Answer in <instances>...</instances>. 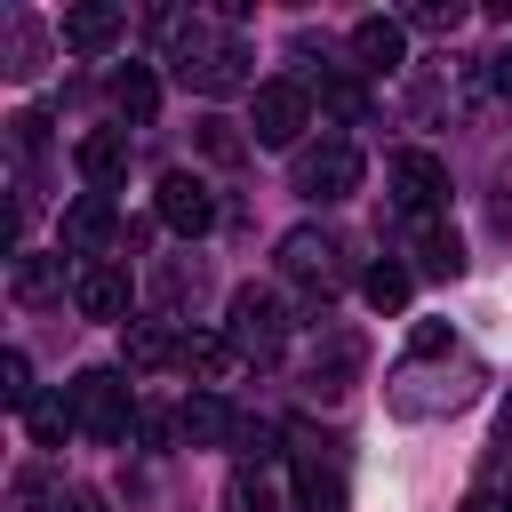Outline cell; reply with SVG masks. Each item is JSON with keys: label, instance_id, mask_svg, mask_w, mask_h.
<instances>
[{"label": "cell", "instance_id": "6da1fadb", "mask_svg": "<svg viewBox=\"0 0 512 512\" xmlns=\"http://www.w3.org/2000/svg\"><path fill=\"white\" fill-rule=\"evenodd\" d=\"M176 72H184V88L224 96V88H248V48H240L232 32L192 24V32H184V48H176Z\"/></svg>", "mask_w": 512, "mask_h": 512}, {"label": "cell", "instance_id": "7a4b0ae2", "mask_svg": "<svg viewBox=\"0 0 512 512\" xmlns=\"http://www.w3.org/2000/svg\"><path fill=\"white\" fill-rule=\"evenodd\" d=\"M64 400H72V424L88 440H128V424H136V400H128V384L112 368H80L64 384Z\"/></svg>", "mask_w": 512, "mask_h": 512}, {"label": "cell", "instance_id": "3957f363", "mask_svg": "<svg viewBox=\"0 0 512 512\" xmlns=\"http://www.w3.org/2000/svg\"><path fill=\"white\" fill-rule=\"evenodd\" d=\"M224 336H232V352L240 360H272L280 344H288V304L272 296V288H232V320H224Z\"/></svg>", "mask_w": 512, "mask_h": 512}, {"label": "cell", "instance_id": "277c9868", "mask_svg": "<svg viewBox=\"0 0 512 512\" xmlns=\"http://www.w3.org/2000/svg\"><path fill=\"white\" fill-rule=\"evenodd\" d=\"M304 128H312V88H304V80H264L256 104H248V136H256L264 152H288Z\"/></svg>", "mask_w": 512, "mask_h": 512}, {"label": "cell", "instance_id": "5b68a950", "mask_svg": "<svg viewBox=\"0 0 512 512\" xmlns=\"http://www.w3.org/2000/svg\"><path fill=\"white\" fill-rule=\"evenodd\" d=\"M296 192H312V200H352V192H360V144H352V136H328V144L296 152Z\"/></svg>", "mask_w": 512, "mask_h": 512}, {"label": "cell", "instance_id": "8992f818", "mask_svg": "<svg viewBox=\"0 0 512 512\" xmlns=\"http://www.w3.org/2000/svg\"><path fill=\"white\" fill-rule=\"evenodd\" d=\"M384 184H392V200H400V216H440V200H448V160L440 152H392V168H384Z\"/></svg>", "mask_w": 512, "mask_h": 512}, {"label": "cell", "instance_id": "52a82bcc", "mask_svg": "<svg viewBox=\"0 0 512 512\" xmlns=\"http://www.w3.org/2000/svg\"><path fill=\"white\" fill-rule=\"evenodd\" d=\"M72 304H80L88 320H128V264H120V256L72 264Z\"/></svg>", "mask_w": 512, "mask_h": 512}, {"label": "cell", "instance_id": "ba28073f", "mask_svg": "<svg viewBox=\"0 0 512 512\" xmlns=\"http://www.w3.org/2000/svg\"><path fill=\"white\" fill-rule=\"evenodd\" d=\"M152 208H160V224H168V232H184V240H200V232L216 224V200H208V184H200L192 168H168Z\"/></svg>", "mask_w": 512, "mask_h": 512}, {"label": "cell", "instance_id": "9c48e42d", "mask_svg": "<svg viewBox=\"0 0 512 512\" xmlns=\"http://www.w3.org/2000/svg\"><path fill=\"white\" fill-rule=\"evenodd\" d=\"M280 272H288L296 288H320V296L344 280V264H336V240H328V232H312V224H296V232L280 240Z\"/></svg>", "mask_w": 512, "mask_h": 512}, {"label": "cell", "instance_id": "30bf717a", "mask_svg": "<svg viewBox=\"0 0 512 512\" xmlns=\"http://www.w3.org/2000/svg\"><path fill=\"white\" fill-rule=\"evenodd\" d=\"M408 240H416V272H424V280H456V272H464V232H456V224L408 216Z\"/></svg>", "mask_w": 512, "mask_h": 512}, {"label": "cell", "instance_id": "8fae6325", "mask_svg": "<svg viewBox=\"0 0 512 512\" xmlns=\"http://www.w3.org/2000/svg\"><path fill=\"white\" fill-rule=\"evenodd\" d=\"M352 56H360V72H400L408 64V24H392V16H360L352 24Z\"/></svg>", "mask_w": 512, "mask_h": 512}, {"label": "cell", "instance_id": "7c38bea8", "mask_svg": "<svg viewBox=\"0 0 512 512\" xmlns=\"http://www.w3.org/2000/svg\"><path fill=\"white\" fill-rule=\"evenodd\" d=\"M112 232H128V224L112 216V200H104V192H80V200L64 208V248H72L80 264H88V256H96V248H104Z\"/></svg>", "mask_w": 512, "mask_h": 512}, {"label": "cell", "instance_id": "4fadbf2b", "mask_svg": "<svg viewBox=\"0 0 512 512\" xmlns=\"http://www.w3.org/2000/svg\"><path fill=\"white\" fill-rule=\"evenodd\" d=\"M120 24H128V16H120L112 0H88V8H64V48H72V56H104V48L120 40Z\"/></svg>", "mask_w": 512, "mask_h": 512}, {"label": "cell", "instance_id": "5bb4252c", "mask_svg": "<svg viewBox=\"0 0 512 512\" xmlns=\"http://www.w3.org/2000/svg\"><path fill=\"white\" fill-rule=\"evenodd\" d=\"M72 160H80V176H88L96 192H112V184L128 176V136L96 128V136H80V152H72Z\"/></svg>", "mask_w": 512, "mask_h": 512}, {"label": "cell", "instance_id": "9a60e30c", "mask_svg": "<svg viewBox=\"0 0 512 512\" xmlns=\"http://www.w3.org/2000/svg\"><path fill=\"white\" fill-rule=\"evenodd\" d=\"M128 368H168V360H184V336L168 328V320H128Z\"/></svg>", "mask_w": 512, "mask_h": 512}, {"label": "cell", "instance_id": "2e32d148", "mask_svg": "<svg viewBox=\"0 0 512 512\" xmlns=\"http://www.w3.org/2000/svg\"><path fill=\"white\" fill-rule=\"evenodd\" d=\"M176 424H184V440H200V448H224L232 432H240V416L216 400V392H200V400H184L176 408Z\"/></svg>", "mask_w": 512, "mask_h": 512}, {"label": "cell", "instance_id": "e0dca14e", "mask_svg": "<svg viewBox=\"0 0 512 512\" xmlns=\"http://www.w3.org/2000/svg\"><path fill=\"white\" fill-rule=\"evenodd\" d=\"M352 376H360V336H328V352L312 360V392L336 400V392H352Z\"/></svg>", "mask_w": 512, "mask_h": 512}, {"label": "cell", "instance_id": "ac0fdd59", "mask_svg": "<svg viewBox=\"0 0 512 512\" xmlns=\"http://www.w3.org/2000/svg\"><path fill=\"white\" fill-rule=\"evenodd\" d=\"M112 104H120V120L144 128V120L160 112V80H152L144 64H120V72H112Z\"/></svg>", "mask_w": 512, "mask_h": 512}, {"label": "cell", "instance_id": "d6986e66", "mask_svg": "<svg viewBox=\"0 0 512 512\" xmlns=\"http://www.w3.org/2000/svg\"><path fill=\"white\" fill-rule=\"evenodd\" d=\"M232 360H240V352H232V336H208V328H200V336H184V360H176V368H184V376H200V384H224V376H232Z\"/></svg>", "mask_w": 512, "mask_h": 512}, {"label": "cell", "instance_id": "ffe728a7", "mask_svg": "<svg viewBox=\"0 0 512 512\" xmlns=\"http://www.w3.org/2000/svg\"><path fill=\"white\" fill-rule=\"evenodd\" d=\"M408 288H416V272H408V264H368V272H360L368 312H400V304H408Z\"/></svg>", "mask_w": 512, "mask_h": 512}, {"label": "cell", "instance_id": "44dd1931", "mask_svg": "<svg viewBox=\"0 0 512 512\" xmlns=\"http://www.w3.org/2000/svg\"><path fill=\"white\" fill-rule=\"evenodd\" d=\"M56 272H64L56 256H16V264H8V288H16V304H48V296H56Z\"/></svg>", "mask_w": 512, "mask_h": 512}, {"label": "cell", "instance_id": "7402d4cb", "mask_svg": "<svg viewBox=\"0 0 512 512\" xmlns=\"http://www.w3.org/2000/svg\"><path fill=\"white\" fill-rule=\"evenodd\" d=\"M24 424H32V440H40V448H64V432H80L64 392H56V400H32V408H24Z\"/></svg>", "mask_w": 512, "mask_h": 512}, {"label": "cell", "instance_id": "603a6c76", "mask_svg": "<svg viewBox=\"0 0 512 512\" xmlns=\"http://www.w3.org/2000/svg\"><path fill=\"white\" fill-rule=\"evenodd\" d=\"M224 512H280V496H272V480H264V472H248V464H240V472L224 480Z\"/></svg>", "mask_w": 512, "mask_h": 512}, {"label": "cell", "instance_id": "cb8c5ba5", "mask_svg": "<svg viewBox=\"0 0 512 512\" xmlns=\"http://www.w3.org/2000/svg\"><path fill=\"white\" fill-rule=\"evenodd\" d=\"M296 496H304V512H344V480H336V472H320V464H304V472H296Z\"/></svg>", "mask_w": 512, "mask_h": 512}, {"label": "cell", "instance_id": "d4e9b609", "mask_svg": "<svg viewBox=\"0 0 512 512\" xmlns=\"http://www.w3.org/2000/svg\"><path fill=\"white\" fill-rule=\"evenodd\" d=\"M200 152H208V160H224V168H232V160H240V152H248V136H240V128H232V120H200Z\"/></svg>", "mask_w": 512, "mask_h": 512}, {"label": "cell", "instance_id": "484cf974", "mask_svg": "<svg viewBox=\"0 0 512 512\" xmlns=\"http://www.w3.org/2000/svg\"><path fill=\"white\" fill-rule=\"evenodd\" d=\"M0 400H8L16 416L32 408V360H24V352H8V360H0Z\"/></svg>", "mask_w": 512, "mask_h": 512}, {"label": "cell", "instance_id": "4316f807", "mask_svg": "<svg viewBox=\"0 0 512 512\" xmlns=\"http://www.w3.org/2000/svg\"><path fill=\"white\" fill-rule=\"evenodd\" d=\"M448 344H456V328H448V320H416V328H408V360H440Z\"/></svg>", "mask_w": 512, "mask_h": 512}, {"label": "cell", "instance_id": "83f0119b", "mask_svg": "<svg viewBox=\"0 0 512 512\" xmlns=\"http://www.w3.org/2000/svg\"><path fill=\"white\" fill-rule=\"evenodd\" d=\"M320 104H328L336 120H360V112H368V96H360V80H328V88H320Z\"/></svg>", "mask_w": 512, "mask_h": 512}, {"label": "cell", "instance_id": "f1b7e54d", "mask_svg": "<svg viewBox=\"0 0 512 512\" xmlns=\"http://www.w3.org/2000/svg\"><path fill=\"white\" fill-rule=\"evenodd\" d=\"M272 440H280V432H272V424H248V416H240V432H232V448H240V456H256V464L272 456Z\"/></svg>", "mask_w": 512, "mask_h": 512}, {"label": "cell", "instance_id": "f546056e", "mask_svg": "<svg viewBox=\"0 0 512 512\" xmlns=\"http://www.w3.org/2000/svg\"><path fill=\"white\" fill-rule=\"evenodd\" d=\"M168 432H184V424H176V416H160V408H144V416H136V440H144V448H168Z\"/></svg>", "mask_w": 512, "mask_h": 512}, {"label": "cell", "instance_id": "4dcf8cb0", "mask_svg": "<svg viewBox=\"0 0 512 512\" xmlns=\"http://www.w3.org/2000/svg\"><path fill=\"white\" fill-rule=\"evenodd\" d=\"M8 128H16V152H40V144H48V120H40V112H16Z\"/></svg>", "mask_w": 512, "mask_h": 512}, {"label": "cell", "instance_id": "1f68e13d", "mask_svg": "<svg viewBox=\"0 0 512 512\" xmlns=\"http://www.w3.org/2000/svg\"><path fill=\"white\" fill-rule=\"evenodd\" d=\"M416 24H424V32H456V24H464V8H416Z\"/></svg>", "mask_w": 512, "mask_h": 512}, {"label": "cell", "instance_id": "d6a6232c", "mask_svg": "<svg viewBox=\"0 0 512 512\" xmlns=\"http://www.w3.org/2000/svg\"><path fill=\"white\" fill-rule=\"evenodd\" d=\"M56 512H104V496H96V488H64V504H56Z\"/></svg>", "mask_w": 512, "mask_h": 512}, {"label": "cell", "instance_id": "836d02e7", "mask_svg": "<svg viewBox=\"0 0 512 512\" xmlns=\"http://www.w3.org/2000/svg\"><path fill=\"white\" fill-rule=\"evenodd\" d=\"M488 80H496V88H504V96H512V48H504V56H496V64H488Z\"/></svg>", "mask_w": 512, "mask_h": 512}, {"label": "cell", "instance_id": "e575fe53", "mask_svg": "<svg viewBox=\"0 0 512 512\" xmlns=\"http://www.w3.org/2000/svg\"><path fill=\"white\" fill-rule=\"evenodd\" d=\"M456 512H496V504H488V496H464V504H456Z\"/></svg>", "mask_w": 512, "mask_h": 512}, {"label": "cell", "instance_id": "d590c367", "mask_svg": "<svg viewBox=\"0 0 512 512\" xmlns=\"http://www.w3.org/2000/svg\"><path fill=\"white\" fill-rule=\"evenodd\" d=\"M504 512H512V496H504Z\"/></svg>", "mask_w": 512, "mask_h": 512}]
</instances>
